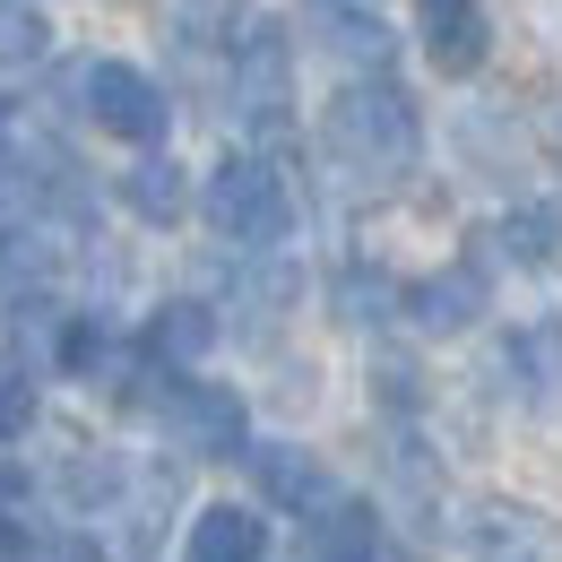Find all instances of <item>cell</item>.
Returning <instances> with one entry per match:
<instances>
[{
    "mask_svg": "<svg viewBox=\"0 0 562 562\" xmlns=\"http://www.w3.org/2000/svg\"><path fill=\"white\" fill-rule=\"evenodd\" d=\"M321 139L329 156L363 173V182H398V173H416L424 156V122L416 104H407V87H390V78H355L329 95V122H321Z\"/></svg>",
    "mask_w": 562,
    "mask_h": 562,
    "instance_id": "cell-1",
    "label": "cell"
},
{
    "mask_svg": "<svg viewBox=\"0 0 562 562\" xmlns=\"http://www.w3.org/2000/svg\"><path fill=\"white\" fill-rule=\"evenodd\" d=\"M200 209L225 243H243V251H269L285 243V225H294V200H285V173L269 156H225L209 173V191H200Z\"/></svg>",
    "mask_w": 562,
    "mask_h": 562,
    "instance_id": "cell-2",
    "label": "cell"
},
{
    "mask_svg": "<svg viewBox=\"0 0 562 562\" xmlns=\"http://www.w3.org/2000/svg\"><path fill=\"white\" fill-rule=\"evenodd\" d=\"M78 113L104 131V139H131V147H156L165 131H173V104H165V87L147 70H131V61H87V70L70 78Z\"/></svg>",
    "mask_w": 562,
    "mask_h": 562,
    "instance_id": "cell-3",
    "label": "cell"
},
{
    "mask_svg": "<svg viewBox=\"0 0 562 562\" xmlns=\"http://www.w3.org/2000/svg\"><path fill=\"white\" fill-rule=\"evenodd\" d=\"M156 424H165L191 459H251V416H243V398H234L225 381H182V372H165Z\"/></svg>",
    "mask_w": 562,
    "mask_h": 562,
    "instance_id": "cell-4",
    "label": "cell"
},
{
    "mask_svg": "<svg viewBox=\"0 0 562 562\" xmlns=\"http://www.w3.org/2000/svg\"><path fill=\"white\" fill-rule=\"evenodd\" d=\"M285 104H294V44H285V26H243V44H234V113L260 139H278Z\"/></svg>",
    "mask_w": 562,
    "mask_h": 562,
    "instance_id": "cell-5",
    "label": "cell"
},
{
    "mask_svg": "<svg viewBox=\"0 0 562 562\" xmlns=\"http://www.w3.org/2000/svg\"><path fill=\"white\" fill-rule=\"evenodd\" d=\"M459 546L476 562H554V519L537 502H510V493H485L459 510Z\"/></svg>",
    "mask_w": 562,
    "mask_h": 562,
    "instance_id": "cell-6",
    "label": "cell"
},
{
    "mask_svg": "<svg viewBox=\"0 0 562 562\" xmlns=\"http://www.w3.org/2000/svg\"><path fill=\"white\" fill-rule=\"evenodd\" d=\"M407 312H416L424 338H459V329H476V312H485V269H432V278L407 285Z\"/></svg>",
    "mask_w": 562,
    "mask_h": 562,
    "instance_id": "cell-7",
    "label": "cell"
},
{
    "mask_svg": "<svg viewBox=\"0 0 562 562\" xmlns=\"http://www.w3.org/2000/svg\"><path fill=\"white\" fill-rule=\"evenodd\" d=\"M424 18V53H432V70L441 78H468L476 61H485V0H416Z\"/></svg>",
    "mask_w": 562,
    "mask_h": 562,
    "instance_id": "cell-8",
    "label": "cell"
},
{
    "mask_svg": "<svg viewBox=\"0 0 562 562\" xmlns=\"http://www.w3.org/2000/svg\"><path fill=\"white\" fill-rule=\"evenodd\" d=\"M251 476H260V493L278 502V510H329L338 493H329V468L312 459V450H294V441H251Z\"/></svg>",
    "mask_w": 562,
    "mask_h": 562,
    "instance_id": "cell-9",
    "label": "cell"
},
{
    "mask_svg": "<svg viewBox=\"0 0 562 562\" xmlns=\"http://www.w3.org/2000/svg\"><path fill=\"white\" fill-rule=\"evenodd\" d=\"M191 562H269V519L251 510V502H209L200 519H191Z\"/></svg>",
    "mask_w": 562,
    "mask_h": 562,
    "instance_id": "cell-10",
    "label": "cell"
},
{
    "mask_svg": "<svg viewBox=\"0 0 562 562\" xmlns=\"http://www.w3.org/2000/svg\"><path fill=\"white\" fill-rule=\"evenodd\" d=\"M312 562H381V519L372 502H329L312 519Z\"/></svg>",
    "mask_w": 562,
    "mask_h": 562,
    "instance_id": "cell-11",
    "label": "cell"
},
{
    "mask_svg": "<svg viewBox=\"0 0 562 562\" xmlns=\"http://www.w3.org/2000/svg\"><path fill=\"white\" fill-rule=\"evenodd\" d=\"M122 200H131V216H147V225H173V216L191 209V182H182L173 156H147V165L122 173Z\"/></svg>",
    "mask_w": 562,
    "mask_h": 562,
    "instance_id": "cell-12",
    "label": "cell"
},
{
    "mask_svg": "<svg viewBox=\"0 0 562 562\" xmlns=\"http://www.w3.org/2000/svg\"><path fill=\"white\" fill-rule=\"evenodd\" d=\"M312 26H321V44L338 53V61H390V26H381V9H312Z\"/></svg>",
    "mask_w": 562,
    "mask_h": 562,
    "instance_id": "cell-13",
    "label": "cell"
},
{
    "mask_svg": "<svg viewBox=\"0 0 562 562\" xmlns=\"http://www.w3.org/2000/svg\"><path fill=\"white\" fill-rule=\"evenodd\" d=\"M209 338H216L209 303H165V312L147 321V355H156V363H191V355H209Z\"/></svg>",
    "mask_w": 562,
    "mask_h": 562,
    "instance_id": "cell-14",
    "label": "cell"
},
{
    "mask_svg": "<svg viewBox=\"0 0 562 562\" xmlns=\"http://www.w3.org/2000/svg\"><path fill=\"white\" fill-rule=\"evenodd\" d=\"M502 251H510L519 269H562V216H554V209L502 216Z\"/></svg>",
    "mask_w": 562,
    "mask_h": 562,
    "instance_id": "cell-15",
    "label": "cell"
},
{
    "mask_svg": "<svg viewBox=\"0 0 562 562\" xmlns=\"http://www.w3.org/2000/svg\"><path fill=\"white\" fill-rule=\"evenodd\" d=\"M35 424V363L26 347H0V441H18Z\"/></svg>",
    "mask_w": 562,
    "mask_h": 562,
    "instance_id": "cell-16",
    "label": "cell"
},
{
    "mask_svg": "<svg viewBox=\"0 0 562 562\" xmlns=\"http://www.w3.org/2000/svg\"><path fill=\"white\" fill-rule=\"evenodd\" d=\"M44 53H53V26H44L35 9H0V78L35 70Z\"/></svg>",
    "mask_w": 562,
    "mask_h": 562,
    "instance_id": "cell-17",
    "label": "cell"
},
{
    "mask_svg": "<svg viewBox=\"0 0 562 562\" xmlns=\"http://www.w3.org/2000/svg\"><path fill=\"white\" fill-rule=\"evenodd\" d=\"M312 9H381V0H312Z\"/></svg>",
    "mask_w": 562,
    "mask_h": 562,
    "instance_id": "cell-18",
    "label": "cell"
},
{
    "mask_svg": "<svg viewBox=\"0 0 562 562\" xmlns=\"http://www.w3.org/2000/svg\"><path fill=\"white\" fill-rule=\"evenodd\" d=\"M61 562H104V554H95V546H70V554H61Z\"/></svg>",
    "mask_w": 562,
    "mask_h": 562,
    "instance_id": "cell-19",
    "label": "cell"
}]
</instances>
